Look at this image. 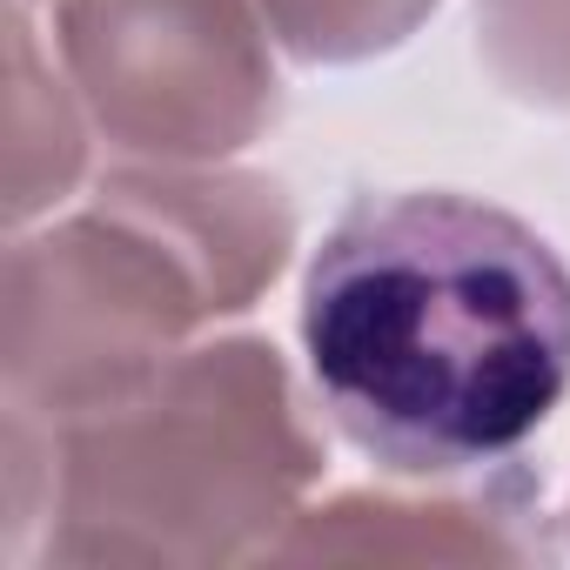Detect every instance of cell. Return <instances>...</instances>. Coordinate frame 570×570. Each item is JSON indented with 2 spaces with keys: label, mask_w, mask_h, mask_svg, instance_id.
I'll use <instances>...</instances> for the list:
<instances>
[{
  "label": "cell",
  "mask_w": 570,
  "mask_h": 570,
  "mask_svg": "<svg viewBox=\"0 0 570 570\" xmlns=\"http://www.w3.org/2000/svg\"><path fill=\"white\" fill-rule=\"evenodd\" d=\"M303 363L376 463L456 476L517 456L570 390V268L497 202L370 195L303 275Z\"/></svg>",
  "instance_id": "cell-1"
},
{
  "label": "cell",
  "mask_w": 570,
  "mask_h": 570,
  "mask_svg": "<svg viewBox=\"0 0 570 570\" xmlns=\"http://www.w3.org/2000/svg\"><path fill=\"white\" fill-rule=\"evenodd\" d=\"M81 95L135 148L208 155L262 115V61L235 0H68Z\"/></svg>",
  "instance_id": "cell-2"
},
{
  "label": "cell",
  "mask_w": 570,
  "mask_h": 570,
  "mask_svg": "<svg viewBox=\"0 0 570 570\" xmlns=\"http://www.w3.org/2000/svg\"><path fill=\"white\" fill-rule=\"evenodd\" d=\"M423 0H268V14L309 55H356L390 41Z\"/></svg>",
  "instance_id": "cell-3"
}]
</instances>
